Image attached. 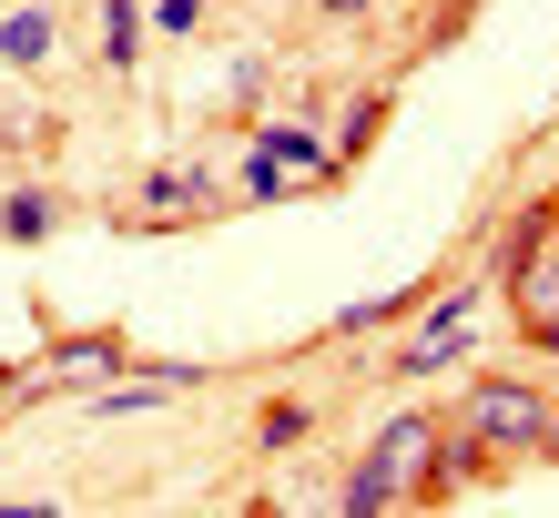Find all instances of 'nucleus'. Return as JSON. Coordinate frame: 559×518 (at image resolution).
<instances>
[{
    "label": "nucleus",
    "mask_w": 559,
    "mask_h": 518,
    "mask_svg": "<svg viewBox=\"0 0 559 518\" xmlns=\"http://www.w3.org/2000/svg\"><path fill=\"white\" fill-rule=\"evenodd\" d=\"M427 447H438V417H397V427L367 447V468L336 489V508H356V518H367V508H397L417 478H427Z\"/></svg>",
    "instance_id": "f257e3e1"
},
{
    "label": "nucleus",
    "mask_w": 559,
    "mask_h": 518,
    "mask_svg": "<svg viewBox=\"0 0 559 518\" xmlns=\"http://www.w3.org/2000/svg\"><path fill=\"white\" fill-rule=\"evenodd\" d=\"M457 427L488 437V447H539V437H549V397H539L530 376H488V386H468Z\"/></svg>",
    "instance_id": "f03ea898"
},
{
    "label": "nucleus",
    "mask_w": 559,
    "mask_h": 518,
    "mask_svg": "<svg viewBox=\"0 0 559 518\" xmlns=\"http://www.w3.org/2000/svg\"><path fill=\"white\" fill-rule=\"evenodd\" d=\"M143 224H193V214H214V173H143Z\"/></svg>",
    "instance_id": "7ed1b4c3"
},
{
    "label": "nucleus",
    "mask_w": 559,
    "mask_h": 518,
    "mask_svg": "<svg viewBox=\"0 0 559 518\" xmlns=\"http://www.w3.org/2000/svg\"><path fill=\"white\" fill-rule=\"evenodd\" d=\"M51 51H61V21L51 11H11V21H0V61H11V72H41Z\"/></svg>",
    "instance_id": "20e7f679"
},
{
    "label": "nucleus",
    "mask_w": 559,
    "mask_h": 518,
    "mask_svg": "<svg viewBox=\"0 0 559 518\" xmlns=\"http://www.w3.org/2000/svg\"><path fill=\"white\" fill-rule=\"evenodd\" d=\"M92 61H103V72H133V61H143V11H133V0H103V51H92Z\"/></svg>",
    "instance_id": "39448f33"
},
{
    "label": "nucleus",
    "mask_w": 559,
    "mask_h": 518,
    "mask_svg": "<svg viewBox=\"0 0 559 518\" xmlns=\"http://www.w3.org/2000/svg\"><path fill=\"white\" fill-rule=\"evenodd\" d=\"M51 224H61V193H51V183H41V193L21 183L11 204H0V234H11V244H31V234H51Z\"/></svg>",
    "instance_id": "423d86ee"
},
{
    "label": "nucleus",
    "mask_w": 559,
    "mask_h": 518,
    "mask_svg": "<svg viewBox=\"0 0 559 518\" xmlns=\"http://www.w3.org/2000/svg\"><path fill=\"white\" fill-rule=\"evenodd\" d=\"M254 437H265V447H295V437H306V407H295V397L265 407V417H254Z\"/></svg>",
    "instance_id": "0eeeda50"
},
{
    "label": "nucleus",
    "mask_w": 559,
    "mask_h": 518,
    "mask_svg": "<svg viewBox=\"0 0 559 518\" xmlns=\"http://www.w3.org/2000/svg\"><path fill=\"white\" fill-rule=\"evenodd\" d=\"M325 11H336V21H346V11H367V0H325Z\"/></svg>",
    "instance_id": "6e6552de"
},
{
    "label": "nucleus",
    "mask_w": 559,
    "mask_h": 518,
    "mask_svg": "<svg viewBox=\"0 0 559 518\" xmlns=\"http://www.w3.org/2000/svg\"><path fill=\"white\" fill-rule=\"evenodd\" d=\"M549 458H559V417H549Z\"/></svg>",
    "instance_id": "1a4fd4ad"
},
{
    "label": "nucleus",
    "mask_w": 559,
    "mask_h": 518,
    "mask_svg": "<svg viewBox=\"0 0 559 518\" xmlns=\"http://www.w3.org/2000/svg\"><path fill=\"white\" fill-rule=\"evenodd\" d=\"M549 214H559V204H549Z\"/></svg>",
    "instance_id": "9d476101"
}]
</instances>
